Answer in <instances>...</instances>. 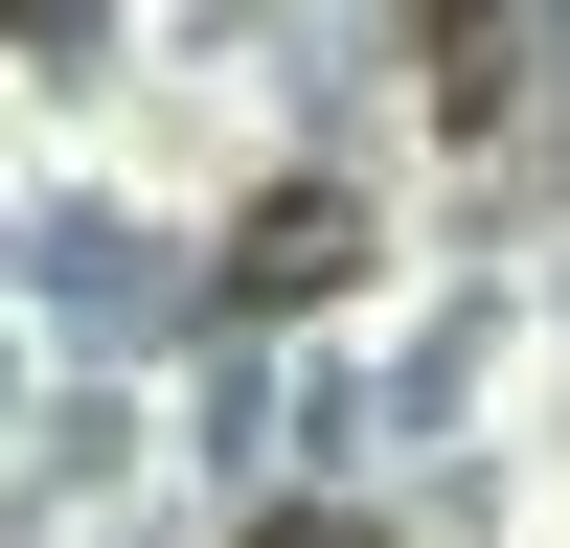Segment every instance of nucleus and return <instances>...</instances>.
Here are the masks:
<instances>
[{
    "label": "nucleus",
    "mask_w": 570,
    "mask_h": 548,
    "mask_svg": "<svg viewBox=\"0 0 570 548\" xmlns=\"http://www.w3.org/2000/svg\"><path fill=\"white\" fill-rule=\"evenodd\" d=\"M343 274H365V206H343V183H274V206L228 228V297H274V320L343 297Z\"/></svg>",
    "instance_id": "obj_1"
},
{
    "label": "nucleus",
    "mask_w": 570,
    "mask_h": 548,
    "mask_svg": "<svg viewBox=\"0 0 570 548\" xmlns=\"http://www.w3.org/2000/svg\"><path fill=\"white\" fill-rule=\"evenodd\" d=\"M411 46H434V91H456V137H502V46H525V0H411Z\"/></svg>",
    "instance_id": "obj_2"
},
{
    "label": "nucleus",
    "mask_w": 570,
    "mask_h": 548,
    "mask_svg": "<svg viewBox=\"0 0 570 548\" xmlns=\"http://www.w3.org/2000/svg\"><path fill=\"white\" fill-rule=\"evenodd\" d=\"M252 548H365V502H274V526H252Z\"/></svg>",
    "instance_id": "obj_3"
}]
</instances>
